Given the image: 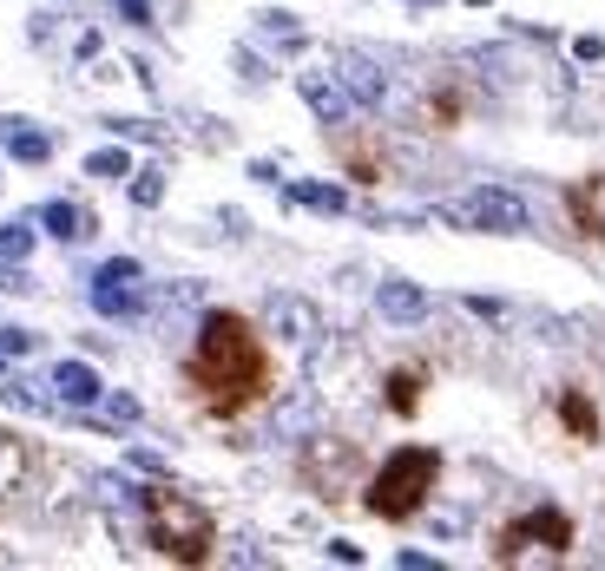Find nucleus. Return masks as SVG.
Listing matches in <instances>:
<instances>
[{
  "label": "nucleus",
  "instance_id": "25",
  "mask_svg": "<svg viewBox=\"0 0 605 571\" xmlns=\"http://www.w3.org/2000/svg\"><path fill=\"white\" fill-rule=\"evenodd\" d=\"M27 349H33L27 329H0V355H27Z\"/></svg>",
  "mask_w": 605,
  "mask_h": 571
},
{
  "label": "nucleus",
  "instance_id": "26",
  "mask_svg": "<svg viewBox=\"0 0 605 571\" xmlns=\"http://www.w3.org/2000/svg\"><path fill=\"white\" fill-rule=\"evenodd\" d=\"M7 401H13V408H40V394H33V381H13V388H7Z\"/></svg>",
  "mask_w": 605,
  "mask_h": 571
},
{
  "label": "nucleus",
  "instance_id": "9",
  "mask_svg": "<svg viewBox=\"0 0 605 571\" xmlns=\"http://www.w3.org/2000/svg\"><path fill=\"white\" fill-rule=\"evenodd\" d=\"M566 211H573V230H579V237L605 243V178H579V184L566 191Z\"/></svg>",
  "mask_w": 605,
  "mask_h": 571
},
{
  "label": "nucleus",
  "instance_id": "10",
  "mask_svg": "<svg viewBox=\"0 0 605 571\" xmlns=\"http://www.w3.org/2000/svg\"><path fill=\"white\" fill-rule=\"evenodd\" d=\"M53 394H60L67 408H92V401L106 394V381H99L86 361H60V368H53Z\"/></svg>",
  "mask_w": 605,
  "mask_h": 571
},
{
  "label": "nucleus",
  "instance_id": "20",
  "mask_svg": "<svg viewBox=\"0 0 605 571\" xmlns=\"http://www.w3.org/2000/svg\"><path fill=\"white\" fill-rule=\"evenodd\" d=\"M0 257L7 263H27L33 257V223H0Z\"/></svg>",
  "mask_w": 605,
  "mask_h": 571
},
{
  "label": "nucleus",
  "instance_id": "3",
  "mask_svg": "<svg viewBox=\"0 0 605 571\" xmlns=\"http://www.w3.org/2000/svg\"><path fill=\"white\" fill-rule=\"evenodd\" d=\"M435 487H442V447H395L369 473L363 505L376 519H388V525H408V519H421V505L435 500Z\"/></svg>",
  "mask_w": 605,
  "mask_h": 571
},
{
  "label": "nucleus",
  "instance_id": "4",
  "mask_svg": "<svg viewBox=\"0 0 605 571\" xmlns=\"http://www.w3.org/2000/svg\"><path fill=\"white\" fill-rule=\"evenodd\" d=\"M566 552H573V512H559V505L514 512L487 545L494 565H539V559H566Z\"/></svg>",
  "mask_w": 605,
  "mask_h": 571
},
{
  "label": "nucleus",
  "instance_id": "1",
  "mask_svg": "<svg viewBox=\"0 0 605 571\" xmlns=\"http://www.w3.org/2000/svg\"><path fill=\"white\" fill-rule=\"evenodd\" d=\"M270 381H277V368H270V349H264L257 322L237 315V309H211V315L198 322L191 355H185V388H191V401H198L211 421H237V414H250V408L270 401Z\"/></svg>",
  "mask_w": 605,
  "mask_h": 571
},
{
  "label": "nucleus",
  "instance_id": "16",
  "mask_svg": "<svg viewBox=\"0 0 605 571\" xmlns=\"http://www.w3.org/2000/svg\"><path fill=\"white\" fill-rule=\"evenodd\" d=\"M92 309H99V315H132V309H139V289L92 277Z\"/></svg>",
  "mask_w": 605,
  "mask_h": 571
},
{
  "label": "nucleus",
  "instance_id": "13",
  "mask_svg": "<svg viewBox=\"0 0 605 571\" xmlns=\"http://www.w3.org/2000/svg\"><path fill=\"white\" fill-rule=\"evenodd\" d=\"M336 79H343V92H349L356 106H376L381 99V72L369 67L363 53H343V60H336Z\"/></svg>",
  "mask_w": 605,
  "mask_h": 571
},
{
  "label": "nucleus",
  "instance_id": "21",
  "mask_svg": "<svg viewBox=\"0 0 605 571\" xmlns=\"http://www.w3.org/2000/svg\"><path fill=\"white\" fill-rule=\"evenodd\" d=\"M86 171H92V178H132V158H126V151H92Z\"/></svg>",
  "mask_w": 605,
  "mask_h": 571
},
{
  "label": "nucleus",
  "instance_id": "22",
  "mask_svg": "<svg viewBox=\"0 0 605 571\" xmlns=\"http://www.w3.org/2000/svg\"><path fill=\"white\" fill-rule=\"evenodd\" d=\"M297 204H309V211H343V191H329V184H297Z\"/></svg>",
  "mask_w": 605,
  "mask_h": 571
},
{
  "label": "nucleus",
  "instance_id": "18",
  "mask_svg": "<svg viewBox=\"0 0 605 571\" xmlns=\"http://www.w3.org/2000/svg\"><path fill=\"white\" fill-rule=\"evenodd\" d=\"M0 139H7V151H13V158H27V164H40V158L53 151V139H47V132H27V126H13V119L0 126Z\"/></svg>",
  "mask_w": 605,
  "mask_h": 571
},
{
  "label": "nucleus",
  "instance_id": "8",
  "mask_svg": "<svg viewBox=\"0 0 605 571\" xmlns=\"http://www.w3.org/2000/svg\"><path fill=\"white\" fill-rule=\"evenodd\" d=\"M553 414H559V428L573 433L579 447H593V440L605 433V421H599V408H593V394H586V388H559Z\"/></svg>",
  "mask_w": 605,
  "mask_h": 571
},
{
  "label": "nucleus",
  "instance_id": "11",
  "mask_svg": "<svg viewBox=\"0 0 605 571\" xmlns=\"http://www.w3.org/2000/svg\"><path fill=\"white\" fill-rule=\"evenodd\" d=\"M421 388H428V368H395V374H388V388H381L388 414L415 421V414H421Z\"/></svg>",
  "mask_w": 605,
  "mask_h": 571
},
{
  "label": "nucleus",
  "instance_id": "7",
  "mask_svg": "<svg viewBox=\"0 0 605 571\" xmlns=\"http://www.w3.org/2000/svg\"><path fill=\"white\" fill-rule=\"evenodd\" d=\"M302 99L316 106V119H323V126H349V112H356V99L343 92V79H336V72H302Z\"/></svg>",
  "mask_w": 605,
  "mask_h": 571
},
{
  "label": "nucleus",
  "instance_id": "15",
  "mask_svg": "<svg viewBox=\"0 0 605 571\" xmlns=\"http://www.w3.org/2000/svg\"><path fill=\"white\" fill-rule=\"evenodd\" d=\"M460 119H467V92H454V86H435V92H428V126H435V132H454Z\"/></svg>",
  "mask_w": 605,
  "mask_h": 571
},
{
  "label": "nucleus",
  "instance_id": "19",
  "mask_svg": "<svg viewBox=\"0 0 605 571\" xmlns=\"http://www.w3.org/2000/svg\"><path fill=\"white\" fill-rule=\"evenodd\" d=\"M40 223H47V230H53V237H67V243H79V237H86V230H92V223H86V211H79V204H47V211H40Z\"/></svg>",
  "mask_w": 605,
  "mask_h": 571
},
{
  "label": "nucleus",
  "instance_id": "23",
  "mask_svg": "<svg viewBox=\"0 0 605 571\" xmlns=\"http://www.w3.org/2000/svg\"><path fill=\"white\" fill-rule=\"evenodd\" d=\"M132 198H139V204H158V198H165V178H158V171H139V184H132Z\"/></svg>",
  "mask_w": 605,
  "mask_h": 571
},
{
  "label": "nucleus",
  "instance_id": "2",
  "mask_svg": "<svg viewBox=\"0 0 605 571\" xmlns=\"http://www.w3.org/2000/svg\"><path fill=\"white\" fill-rule=\"evenodd\" d=\"M139 512H146V539H151L158 559H171V565H211L218 519L191 500V493H178L165 480L158 487H139Z\"/></svg>",
  "mask_w": 605,
  "mask_h": 571
},
{
  "label": "nucleus",
  "instance_id": "27",
  "mask_svg": "<svg viewBox=\"0 0 605 571\" xmlns=\"http://www.w3.org/2000/svg\"><path fill=\"white\" fill-rule=\"evenodd\" d=\"M106 408H112V421H139V401H132V394H112Z\"/></svg>",
  "mask_w": 605,
  "mask_h": 571
},
{
  "label": "nucleus",
  "instance_id": "24",
  "mask_svg": "<svg viewBox=\"0 0 605 571\" xmlns=\"http://www.w3.org/2000/svg\"><path fill=\"white\" fill-rule=\"evenodd\" d=\"M99 277H106V283H139V263H132V257H112Z\"/></svg>",
  "mask_w": 605,
  "mask_h": 571
},
{
  "label": "nucleus",
  "instance_id": "14",
  "mask_svg": "<svg viewBox=\"0 0 605 571\" xmlns=\"http://www.w3.org/2000/svg\"><path fill=\"white\" fill-rule=\"evenodd\" d=\"M336 151H343V164H349V178H356V184H381V178H388V164H381V151H376V144H363V139H336Z\"/></svg>",
  "mask_w": 605,
  "mask_h": 571
},
{
  "label": "nucleus",
  "instance_id": "12",
  "mask_svg": "<svg viewBox=\"0 0 605 571\" xmlns=\"http://www.w3.org/2000/svg\"><path fill=\"white\" fill-rule=\"evenodd\" d=\"M376 302H381L388 322H421V315H428V295L415 283H401V277H388V283L376 289Z\"/></svg>",
  "mask_w": 605,
  "mask_h": 571
},
{
  "label": "nucleus",
  "instance_id": "6",
  "mask_svg": "<svg viewBox=\"0 0 605 571\" xmlns=\"http://www.w3.org/2000/svg\"><path fill=\"white\" fill-rule=\"evenodd\" d=\"M454 223H467V230H494V237H520L533 217L527 204L514 198V191H500V184H480V191H467L460 204H448Z\"/></svg>",
  "mask_w": 605,
  "mask_h": 571
},
{
  "label": "nucleus",
  "instance_id": "5",
  "mask_svg": "<svg viewBox=\"0 0 605 571\" xmlns=\"http://www.w3.org/2000/svg\"><path fill=\"white\" fill-rule=\"evenodd\" d=\"M297 473L316 500H343V493H356V480H363V447L343 440V433H323V440L302 447Z\"/></svg>",
  "mask_w": 605,
  "mask_h": 571
},
{
  "label": "nucleus",
  "instance_id": "17",
  "mask_svg": "<svg viewBox=\"0 0 605 571\" xmlns=\"http://www.w3.org/2000/svg\"><path fill=\"white\" fill-rule=\"evenodd\" d=\"M270 315H277V329H290V342H309V335H316V309H309V302H297V295L270 302Z\"/></svg>",
  "mask_w": 605,
  "mask_h": 571
}]
</instances>
